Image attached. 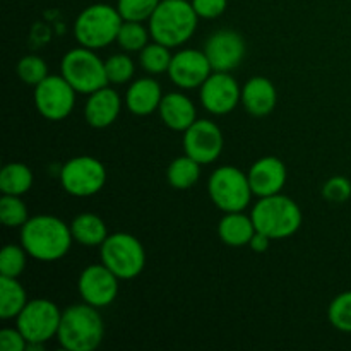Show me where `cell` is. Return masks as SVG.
<instances>
[{
  "label": "cell",
  "mask_w": 351,
  "mask_h": 351,
  "mask_svg": "<svg viewBox=\"0 0 351 351\" xmlns=\"http://www.w3.org/2000/svg\"><path fill=\"white\" fill-rule=\"evenodd\" d=\"M74 237L71 226L51 215L31 216L21 226V245L27 256L40 263H55L64 259L71 250Z\"/></svg>",
  "instance_id": "6da1fadb"
},
{
  "label": "cell",
  "mask_w": 351,
  "mask_h": 351,
  "mask_svg": "<svg viewBox=\"0 0 351 351\" xmlns=\"http://www.w3.org/2000/svg\"><path fill=\"white\" fill-rule=\"evenodd\" d=\"M197 12L189 0H161L149 17L151 38L168 48L187 43L197 29Z\"/></svg>",
  "instance_id": "7a4b0ae2"
},
{
  "label": "cell",
  "mask_w": 351,
  "mask_h": 351,
  "mask_svg": "<svg viewBox=\"0 0 351 351\" xmlns=\"http://www.w3.org/2000/svg\"><path fill=\"white\" fill-rule=\"evenodd\" d=\"M105 324L98 308L89 304H77L62 312L57 339L67 351H95L101 345Z\"/></svg>",
  "instance_id": "3957f363"
},
{
  "label": "cell",
  "mask_w": 351,
  "mask_h": 351,
  "mask_svg": "<svg viewBox=\"0 0 351 351\" xmlns=\"http://www.w3.org/2000/svg\"><path fill=\"white\" fill-rule=\"evenodd\" d=\"M257 232L264 233L271 240L290 239L300 230L304 215L297 202L288 195L274 194L259 197L250 213Z\"/></svg>",
  "instance_id": "277c9868"
},
{
  "label": "cell",
  "mask_w": 351,
  "mask_h": 351,
  "mask_svg": "<svg viewBox=\"0 0 351 351\" xmlns=\"http://www.w3.org/2000/svg\"><path fill=\"white\" fill-rule=\"evenodd\" d=\"M123 17L117 7L108 3H93L86 7L74 23V36L81 47L99 50L117 41Z\"/></svg>",
  "instance_id": "5b68a950"
},
{
  "label": "cell",
  "mask_w": 351,
  "mask_h": 351,
  "mask_svg": "<svg viewBox=\"0 0 351 351\" xmlns=\"http://www.w3.org/2000/svg\"><path fill=\"white\" fill-rule=\"evenodd\" d=\"M101 263L119 280H134L146 267L144 245L130 233H113L99 247Z\"/></svg>",
  "instance_id": "8992f818"
},
{
  "label": "cell",
  "mask_w": 351,
  "mask_h": 351,
  "mask_svg": "<svg viewBox=\"0 0 351 351\" xmlns=\"http://www.w3.org/2000/svg\"><path fill=\"white\" fill-rule=\"evenodd\" d=\"M60 74L81 95H91L108 86L105 62L96 55L95 50L86 47L72 48L64 55L60 62Z\"/></svg>",
  "instance_id": "52a82bcc"
},
{
  "label": "cell",
  "mask_w": 351,
  "mask_h": 351,
  "mask_svg": "<svg viewBox=\"0 0 351 351\" xmlns=\"http://www.w3.org/2000/svg\"><path fill=\"white\" fill-rule=\"evenodd\" d=\"M208 192L213 204L223 213L243 211L254 195L247 173L230 165L213 171L208 182Z\"/></svg>",
  "instance_id": "ba28073f"
},
{
  "label": "cell",
  "mask_w": 351,
  "mask_h": 351,
  "mask_svg": "<svg viewBox=\"0 0 351 351\" xmlns=\"http://www.w3.org/2000/svg\"><path fill=\"white\" fill-rule=\"evenodd\" d=\"M17 329L27 341V350L43 348L47 341L55 338L60 328L62 312L48 298H34L26 304L16 317Z\"/></svg>",
  "instance_id": "9c48e42d"
},
{
  "label": "cell",
  "mask_w": 351,
  "mask_h": 351,
  "mask_svg": "<svg viewBox=\"0 0 351 351\" xmlns=\"http://www.w3.org/2000/svg\"><path fill=\"white\" fill-rule=\"evenodd\" d=\"M106 168L98 158L75 156L69 160L60 170V185L74 197H91L98 194L106 184Z\"/></svg>",
  "instance_id": "30bf717a"
},
{
  "label": "cell",
  "mask_w": 351,
  "mask_h": 351,
  "mask_svg": "<svg viewBox=\"0 0 351 351\" xmlns=\"http://www.w3.org/2000/svg\"><path fill=\"white\" fill-rule=\"evenodd\" d=\"M75 91L64 75H48L34 86V106L43 119L60 122L72 113L75 106Z\"/></svg>",
  "instance_id": "8fae6325"
},
{
  "label": "cell",
  "mask_w": 351,
  "mask_h": 351,
  "mask_svg": "<svg viewBox=\"0 0 351 351\" xmlns=\"http://www.w3.org/2000/svg\"><path fill=\"white\" fill-rule=\"evenodd\" d=\"M223 146V132L213 120L197 119L184 132L185 154L201 165L215 163L221 156Z\"/></svg>",
  "instance_id": "7c38bea8"
},
{
  "label": "cell",
  "mask_w": 351,
  "mask_h": 351,
  "mask_svg": "<svg viewBox=\"0 0 351 351\" xmlns=\"http://www.w3.org/2000/svg\"><path fill=\"white\" fill-rule=\"evenodd\" d=\"M199 98L211 115H228L242 101V88L230 72H213L199 88Z\"/></svg>",
  "instance_id": "4fadbf2b"
},
{
  "label": "cell",
  "mask_w": 351,
  "mask_h": 351,
  "mask_svg": "<svg viewBox=\"0 0 351 351\" xmlns=\"http://www.w3.org/2000/svg\"><path fill=\"white\" fill-rule=\"evenodd\" d=\"M77 290L82 302L96 308L108 307L119 295V278L105 264H91L79 276Z\"/></svg>",
  "instance_id": "5bb4252c"
},
{
  "label": "cell",
  "mask_w": 351,
  "mask_h": 351,
  "mask_svg": "<svg viewBox=\"0 0 351 351\" xmlns=\"http://www.w3.org/2000/svg\"><path fill=\"white\" fill-rule=\"evenodd\" d=\"M204 53L215 72H232L245 58V40L233 29L215 31L204 45Z\"/></svg>",
  "instance_id": "9a60e30c"
},
{
  "label": "cell",
  "mask_w": 351,
  "mask_h": 351,
  "mask_svg": "<svg viewBox=\"0 0 351 351\" xmlns=\"http://www.w3.org/2000/svg\"><path fill=\"white\" fill-rule=\"evenodd\" d=\"M213 72L215 71H213L204 50H194V48L177 51L171 58L170 69H168L171 82L180 89L201 88Z\"/></svg>",
  "instance_id": "2e32d148"
},
{
  "label": "cell",
  "mask_w": 351,
  "mask_h": 351,
  "mask_svg": "<svg viewBox=\"0 0 351 351\" xmlns=\"http://www.w3.org/2000/svg\"><path fill=\"white\" fill-rule=\"evenodd\" d=\"M247 177L257 197L280 194L288 178L287 165L276 156H264L250 167Z\"/></svg>",
  "instance_id": "e0dca14e"
},
{
  "label": "cell",
  "mask_w": 351,
  "mask_h": 351,
  "mask_svg": "<svg viewBox=\"0 0 351 351\" xmlns=\"http://www.w3.org/2000/svg\"><path fill=\"white\" fill-rule=\"evenodd\" d=\"M120 110H122L120 95L115 89L105 86V88L88 95L84 119L93 129H106L119 119Z\"/></svg>",
  "instance_id": "ac0fdd59"
},
{
  "label": "cell",
  "mask_w": 351,
  "mask_h": 351,
  "mask_svg": "<svg viewBox=\"0 0 351 351\" xmlns=\"http://www.w3.org/2000/svg\"><path fill=\"white\" fill-rule=\"evenodd\" d=\"M278 101V93L273 81L263 75H254L242 88V105L247 113L263 119L274 110Z\"/></svg>",
  "instance_id": "d6986e66"
},
{
  "label": "cell",
  "mask_w": 351,
  "mask_h": 351,
  "mask_svg": "<svg viewBox=\"0 0 351 351\" xmlns=\"http://www.w3.org/2000/svg\"><path fill=\"white\" fill-rule=\"evenodd\" d=\"M161 120L168 129L185 132L197 120V110L192 99L184 93H168L158 108Z\"/></svg>",
  "instance_id": "ffe728a7"
},
{
  "label": "cell",
  "mask_w": 351,
  "mask_h": 351,
  "mask_svg": "<svg viewBox=\"0 0 351 351\" xmlns=\"http://www.w3.org/2000/svg\"><path fill=\"white\" fill-rule=\"evenodd\" d=\"M163 91L156 79L141 77L129 86L125 93V106L137 117H146L156 112L163 99Z\"/></svg>",
  "instance_id": "44dd1931"
},
{
  "label": "cell",
  "mask_w": 351,
  "mask_h": 351,
  "mask_svg": "<svg viewBox=\"0 0 351 351\" xmlns=\"http://www.w3.org/2000/svg\"><path fill=\"white\" fill-rule=\"evenodd\" d=\"M256 233V226L250 216L239 213H225L218 223V235L228 247H245Z\"/></svg>",
  "instance_id": "7402d4cb"
},
{
  "label": "cell",
  "mask_w": 351,
  "mask_h": 351,
  "mask_svg": "<svg viewBox=\"0 0 351 351\" xmlns=\"http://www.w3.org/2000/svg\"><path fill=\"white\" fill-rule=\"evenodd\" d=\"M71 232L74 242L84 247H101L108 239V228L105 221L95 213H81L71 223Z\"/></svg>",
  "instance_id": "603a6c76"
},
{
  "label": "cell",
  "mask_w": 351,
  "mask_h": 351,
  "mask_svg": "<svg viewBox=\"0 0 351 351\" xmlns=\"http://www.w3.org/2000/svg\"><path fill=\"white\" fill-rule=\"evenodd\" d=\"M27 302L26 290L17 278L0 276V317L3 321L17 317Z\"/></svg>",
  "instance_id": "cb8c5ba5"
},
{
  "label": "cell",
  "mask_w": 351,
  "mask_h": 351,
  "mask_svg": "<svg viewBox=\"0 0 351 351\" xmlns=\"http://www.w3.org/2000/svg\"><path fill=\"white\" fill-rule=\"evenodd\" d=\"M201 178V163L192 160L191 156H178L168 165L167 180L177 191H187L194 187Z\"/></svg>",
  "instance_id": "d4e9b609"
},
{
  "label": "cell",
  "mask_w": 351,
  "mask_h": 351,
  "mask_svg": "<svg viewBox=\"0 0 351 351\" xmlns=\"http://www.w3.org/2000/svg\"><path fill=\"white\" fill-rule=\"evenodd\" d=\"M33 171L24 163H9L0 171V191L9 195H23L33 187Z\"/></svg>",
  "instance_id": "484cf974"
},
{
  "label": "cell",
  "mask_w": 351,
  "mask_h": 351,
  "mask_svg": "<svg viewBox=\"0 0 351 351\" xmlns=\"http://www.w3.org/2000/svg\"><path fill=\"white\" fill-rule=\"evenodd\" d=\"M173 55L170 53V48L165 47L163 43H158L153 40V43H147L143 50L139 51L141 67L149 74L158 75L168 72Z\"/></svg>",
  "instance_id": "4316f807"
},
{
  "label": "cell",
  "mask_w": 351,
  "mask_h": 351,
  "mask_svg": "<svg viewBox=\"0 0 351 351\" xmlns=\"http://www.w3.org/2000/svg\"><path fill=\"white\" fill-rule=\"evenodd\" d=\"M29 219L27 206L21 199V195L3 194L0 199V221L7 228H21Z\"/></svg>",
  "instance_id": "83f0119b"
},
{
  "label": "cell",
  "mask_w": 351,
  "mask_h": 351,
  "mask_svg": "<svg viewBox=\"0 0 351 351\" xmlns=\"http://www.w3.org/2000/svg\"><path fill=\"white\" fill-rule=\"evenodd\" d=\"M149 29L143 26V23L136 21H123L122 27L117 36V43L125 51H141L149 43Z\"/></svg>",
  "instance_id": "f1b7e54d"
},
{
  "label": "cell",
  "mask_w": 351,
  "mask_h": 351,
  "mask_svg": "<svg viewBox=\"0 0 351 351\" xmlns=\"http://www.w3.org/2000/svg\"><path fill=\"white\" fill-rule=\"evenodd\" d=\"M328 317L332 328L341 332H351V291L336 295L329 304Z\"/></svg>",
  "instance_id": "f546056e"
},
{
  "label": "cell",
  "mask_w": 351,
  "mask_h": 351,
  "mask_svg": "<svg viewBox=\"0 0 351 351\" xmlns=\"http://www.w3.org/2000/svg\"><path fill=\"white\" fill-rule=\"evenodd\" d=\"M27 252L23 245H5L0 254V274L7 278H19L26 269Z\"/></svg>",
  "instance_id": "4dcf8cb0"
},
{
  "label": "cell",
  "mask_w": 351,
  "mask_h": 351,
  "mask_svg": "<svg viewBox=\"0 0 351 351\" xmlns=\"http://www.w3.org/2000/svg\"><path fill=\"white\" fill-rule=\"evenodd\" d=\"M106 77L112 84H125L136 74V64L127 53H115L105 60Z\"/></svg>",
  "instance_id": "1f68e13d"
},
{
  "label": "cell",
  "mask_w": 351,
  "mask_h": 351,
  "mask_svg": "<svg viewBox=\"0 0 351 351\" xmlns=\"http://www.w3.org/2000/svg\"><path fill=\"white\" fill-rule=\"evenodd\" d=\"M17 75L23 82L29 86H38L43 79H47L48 75V65L38 55H26V57L21 58L17 62Z\"/></svg>",
  "instance_id": "d6a6232c"
},
{
  "label": "cell",
  "mask_w": 351,
  "mask_h": 351,
  "mask_svg": "<svg viewBox=\"0 0 351 351\" xmlns=\"http://www.w3.org/2000/svg\"><path fill=\"white\" fill-rule=\"evenodd\" d=\"M161 0H117V9L123 21L144 23L149 21Z\"/></svg>",
  "instance_id": "836d02e7"
},
{
  "label": "cell",
  "mask_w": 351,
  "mask_h": 351,
  "mask_svg": "<svg viewBox=\"0 0 351 351\" xmlns=\"http://www.w3.org/2000/svg\"><path fill=\"white\" fill-rule=\"evenodd\" d=\"M322 197L335 204H343L351 197V182L341 175L331 177L322 185Z\"/></svg>",
  "instance_id": "e575fe53"
},
{
  "label": "cell",
  "mask_w": 351,
  "mask_h": 351,
  "mask_svg": "<svg viewBox=\"0 0 351 351\" xmlns=\"http://www.w3.org/2000/svg\"><path fill=\"white\" fill-rule=\"evenodd\" d=\"M192 7L202 19H216L228 7V0H192Z\"/></svg>",
  "instance_id": "d590c367"
},
{
  "label": "cell",
  "mask_w": 351,
  "mask_h": 351,
  "mask_svg": "<svg viewBox=\"0 0 351 351\" xmlns=\"http://www.w3.org/2000/svg\"><path fill=\"white\" fill-rule=\"evenodd\" d=\"M0 348L3 351H24L27 348V341L17 328H5L0 331Z\"/></svg>",
  "instance_id": "8d00e7d4"
},
{
  "label": "cell",
  "mask_w": 351,
  "mask_h": 351,
  "mask_svg": "<svg viewBox=\"0 0 351 351\" xmlns=\"http://www.w3.org/2000/svg\"><path fill=\"white\" fill-rule=\"evenodd\" d=\"M271 242H273V240H271L269 237L264 235V233L257 232V230H256V233H254V237H252V239H250L249 247L254 250V252L263 254V252H266L267 249H269Z\"/></svg>",
  "instance_id": "74e56055"
}]
</instances>
